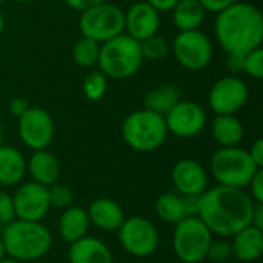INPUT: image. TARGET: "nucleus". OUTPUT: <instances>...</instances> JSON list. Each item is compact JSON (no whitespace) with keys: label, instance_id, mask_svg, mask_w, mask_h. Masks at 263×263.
I'll return each instance as SVG.
<instances>
[{"label":"nucleus","instance_id":"nucleus-1","mask_svg":"<svg viewBox=\"0 0 263 263\" xmlns=\"http://www.w3.org/2000/svg\"><path fill=\"white\" fill-rule=\"evenodd\" d=\"M253 208L254 200L245 190L217 185L206 188L200 196L197 217L213 236L228 239L251 225Z\"/></svg>","mask_w":263,"mask_h":263},{"label":"nucleus","instance_id":"nucleus-2","mask_svg":"<svg viewBox=\"0 0 263 263\" xmlns=\"http://www.w3.org/2000/svg\"><path fill=\"white\" fill-rule=\"evenodd\" d=\"M214 32L227 54H248L263 42V15L251 3L236 2L217 12Z\"/></svg>","mask_w":263,"mask_h":263},{"label":"nucleus","instance_id":"nucleus-3","mask_svg":"<svg viewBox=\"0 0 263 263\" xmlns=\"http://www.w3.org/2000/svg\"><path fill=\"white\" fill-rule=\"evenodd\" d=\"M6 257L17 262H32L43 257L52 243L51 231L42 222L14 219L2 233Z\"/></svg>","mask_w":263,"mask_h":263},{"label":"nucleus","instance_id":"nucleus-4","mask_svg":"<svg viewBox=\"0 0 263 263\" xmlns=\"http://www.w3.org/2000/svg\"><path fill=\"white\" fill-rule=\"evenodd\" d=\"M143 60L140 42L123 32L100 45L97 65L108 79L125 80L140 69Z\"/></svg>","mask_w":263,"mask_h":263},{"label":"nucleus","instance_id":"nucleus-5","mask_svg":"<svg viewBox=\"0 0 263 263\" xmlns=\"http://www.w3.org/2000/svg\"><path fill=\"white\" fill-rule=\"evenodd\" d=\"M165 117L148 109L133 111L122 122L125 143L137 153H153L163 146L168 139Z\"/></svg>","mask_w":263,"mask_h":263},{"label":"nucleus","instance_id":"nucleus-6","mask_svg":"<svg viewBox=\"0 0 263 263\" xmlns=\"http://www.w3.org/2000/svg\"><path fill=\"white\" fill-rule=\"evenodd\" d=\"M210 170L217 185L245 190L259 168L247 149L230 146L220 148L213 154Z\"/></svg>","mask_w":263,"mask_h":263},{"label":"nucleus","instance_id":"nucleus-7","mask_svg":"<svg viewBox=\"0 0 263 263\" xmlns=\"http://www.w3.org/2000/svg\"><path fill=\"white\" fill-rule=\"evenodd\" d=\"M211 240V231L199 217H185L174 225L173 251L182 263L203 262Z\"/></svg>","mask_w":263,"mask_h":263},{"label":"nucleus","instance_id":"nucleus-8","mask_svg":"<svg viewBox=\"0 0 263 263\" xmlns=\"http://www.w3.org/2000/svg\"><path fill=\"white\" fill-rule=\"evenodd\" d=\"M79 28L82 37H88L102 45L123 34V11L109 2L96 5L86 11H82Z\"/></svg>","mask_w":263,"mask_h":263},{"label":"nucleus","instance_id":"nucleus-9","mask_svg":"<svg viewBox=\"0 0 263 263\" xmlns=\"http://www.w3.org/2000/svg\"><path fill=\"white\" fill-rule=\"evenodd\" d=\"M117 236L122 248L129 256L139 259L153 256L159 247V231L156 225L142 216L125 217L123 223L117 230Z\"/></svg>","mask_w":263,"mask_h":263},{"label":"nucleus","instance_id":"nucleus-10","mask_svg":"<svg viewBox=\"0 0 263 263\" xmlns=\"http://www.w3.org/2000/svg\"><path fill=\"white\" fill-rule=\"evenodd\" d=\"M173 54L177 62L190 69L200 71L213 60V43L210 37L200 29L180 31L173 42Z\"/></svg>","mask_w":263,"mask_h":263},{"label":"nucleus","instance_id":"nucleus-11","mask_svg":"<svg viewBox=\"0 0 263 263\" xmlns=\"http://www.w3.org/2000/svg\"><path fill=\"white\" fill-rule=\"evenodd\" d=\"M18 137L25 146L32 151L46 149L54 139V120L51 114L37 106H29V109L18 117L17 123Z\"/></svg>","mask_w":263,"mask_h":263},{"label":"nucleus","instance_id":"nucleus-12","mask_svg":"<svg viewBox=\"0 0 263 263\" xmlns=\"http://www.w3.org/2000/svg\"><path fill=\"white\" fill-rule=\"evenodd\" d=\"M250 89L237 76H225L219 79L210 89L208 103L216 114L236 116L248 102Z\"/></svg>","mask_w":263,"mask_h":263},{"label":"nucleus","instance_id":"nucleus-13","mask_svg":"<svg viewBox=\"0 0 263 263\" xmlns=\"http://www.w3.org/2000/svg\"><path fill=\"white\" fill-rule=\"evenodd\" d=\"M206 122L208 117L205 109L191 100H179L165 116L168 133L180 139L196 137L205 129Z\"/></svg>","mask_w":263,"mask_h":263},{"label":"nucleus","instance_id":"nucleus-14","mask_svg":"<svg viewBox=\"0 0 263 263\" xmlns=\"http://www.w3.org/2000/svg\"><path fill=\"white\" fill-rule=\"evenodd\" d=\"M12 202L15 219L20 220L42 222L51 210L48 188L32 180L17 188L15 194L12 196Z\"/></svg>","mask_w":263,"mask_h":263},{"label":"nucleus","instance_id":"nucleus-15","mask_svg":"<svg viewBox=\"0 0 263 263\" xmlns=\"http://www.w3.org/2000/svg\"><path fill=\"white\" fill-rule=\"evenodd\" d=\"M123 25L126 31L125 34L137 42H142L157 34L160 25V12L145 0L137 2L131 5L128 11H123Z\"/></svg>","mask_w":263,"mask_h":263},{"label":"nucleus","instance_id":"nucleus-16","mask_svg":"<svg viewBox=\"0 0 263 263\" xmlns=\"http://www.w3.org/2000/svg\"><path fill=\"white\" fill-rule=\"evenodd\" d=\"M171 182L180 196H202L208 188V174L197 160L182 159L171 170Z\"/></svg>","mask_w":263,"mask_h":263},{"label":"nucleus","instance_id":"nucleus-17","mask_svg":"<svg viewBox=\"0 0 263 263\" xmlns=\"http://www.w3.org/2000/svg\"><path fill=\"white\" fill-rule=\"evenodd\" d=\"M88 217L91 225L96 228L105 231V233H112L120 228V225L125 220V213L123 208L109 197H99L94 199L86 210Z\"/></svg>","mask_w":263,"mask_h":263},{"label":"nucleus","instance_id":"nucleus-18","mask_svg":"<svg viewBox=\"0 0 263 263\" xmlns=\"http://www.w3.org/2000/svg\"><path fill=\"white\" fill-rule=\"evenodd\" d=\"M68 260L69 263H114V256L103 240L85 236L69 245Z\"/></svg>","mask_w":263,"mask_h":263},{"label":"nucleus","instance_id":"nucleus-19","mask_svg":"<svg viewBox=\"0 0 263 263\" xmlns=\"http://www.w3.org/2000/svg\"><path fill=\"white\" fill-rule=\"evenodd\" d=\"M233 256L243 263L259 260L263 253V230L253 225L245 227L231 237Z\"/></svg>","mask_w":263,"mask_h":263},{"label":"nucleus","instance_id":"nucleus-20","mask_svg":"<svg viewBox=\"0 0 263 263\" xmlns=\"http://www.w3.org/2000/svg\"><path fill=\"white\" fill-rule=\"evenodd\" d=\"M26 170L29 171L32 182L40 183L46 188L57 183L60 176V165L59 160L46 149L34 151L26 163Z\"/></svg>","mask_w":263,"mask_h":263},{"label":"nucleus","instance_id":"nucleus-21","mask_svg":"<svg viewBox=\"0 0 263 263\" xmlns=\"http://www.w3.org/2000/svg\"><path fill=\"white\" fill-rule=\"evenodd\" d=\"M89 227H91V222H89L88 213L86 210L80 206L71 205L65 208L59 217V234L62 240L69 245L85 237Z\"/></svg>","mask_w":263,"mask_h":263},{"label":"nucleus","instance_id":"nucleus-22","mask_svg":"<svg viewBox=\"0 0 263 263\" xmlns=\"http://www.w3.org/2000/svg\"><path fill=\"white\" fill-rule=\"evenodd\" d=\"M26 173V160L23 154L8 145H0V185L14 186L22 182Z\"/></svg>","mask_w":263,"mask_h":263},{"label":"nucleus","instance_id":"nucleus-23","mask_svg":"<svg viewBox=\"0 0 263 263\" xmlns=\"http://www.w3.org/2000/svg\"><path fill=\"white\" fill-rule=\"evenodd\" d=\"M211 133L214 140L222 148L239 146L245 136L242 122L236 116H228V114H216L211 123Z\"/></svg>","mask_w":263,"mask_h":263},{"label":"nucleus","instance_id":"nucleus-24","mask_svg":"<svg viewBox=\"0 0 263 263\" xmlns=\"http://www.w3.org/2000/svg\"><path fill=\"white\" fill-rule=\"evenodd\" d=\"M173 23L179 31L199 29L203 23L206 11L199 0H179L171 9Z\"/></svg>","mask_w":263,"mask_h":263},{"label":"nucleus","instance_id":"nucleus-25","mask_svg":"<svg viewBox=\"0 0 263 263\" xmlns=\"http://www.w3.org/2000/svg\"><path fill=\"white\" fill-rule=\"evenodd\" d=\"M180 100L179 89L171 83H162L146 92L143 99V106L148 111H153L160 116H166V112Z\"/></svg>","mask_w":263,"mask_h":263},{"label":"nucleus","instance_id":"nucleus-26","mask_svg":"<svg viewBox=\"0 0 263 263\" xmlns=\"http://www.w3.org/2000/svg\"><path fill=\"white\" fill-rule=\"evenodd\" d=\"M156 214L162 222L170 225H177L182 222L186 217L182 196L174 193H165L159 196L156 200Z\"/></svg>","mask_w":263,"mask_h":263},{"label":"nucleus","instance_id":"nucleus-27","mask_svg":"<svg viewBox=\"0 0 263 263\" xmlns=\"http://www.w3.org/2000/svg\"><path fill=\"white\" fill-rule=\"evenodd\" d=\"M99 54H100V43L88 37L79 39L72 46V60L77 66L82 68L96 66L99 62Z\"/></svg>","mask_w":263,"mask_h":263},{"label":"nucleus","instance_id":"nucleus-28","mask_svg":"<svg viewBox=\"0 0 263 263\" xmlns=\"http://www.w3.org/2000/svg\"><path fill=\"white\" fill-rule=\"evenodd\" d=\"M108 88V77L99 69V71H91L86 74L83 80V94L88 100L97 102L100 100Z\"/></svg>","mask_w":263,"mask_h":263},{"label":"nucleus","instance_id":"nucleus-29","mask_svg":"<svg viewBox=\"0 0 263 263\" xmlns=\"http://www.w3.org/2000/svg\"><path fill=\"white\" fill-rule=\"evenodd\" d=\"M140 49H142V55L143 59H149V60H160L165 55H168L170 52V43L165 40V37L154 34L145 40L140 42Z\"/></svg>","mask_w":263,"mask_h":263},{"label":"nucleus","instance_id":"nucleus-30","mask_svg":"<svg viewBox=\"0 0 263 263\" xmlns=\"http://www.w3.org/2000/svg\"><path fill=\"white\" fill-rule=\"evenodd\" d=\"M234 256H233V247H231V242L227 240L225 237H220V239H213L210 247H208V251H206V259L211 260L214 263H227L228 260H231Z\"/></svg>","mask_w":263,"mask_h":263},{"label":"nucleus","instance_id":"nucleus-31","mask_svg":"<svg viewBox=\"0 0 263 263\" xmlns=\"http://www.w3.org/2000/svg\"><path fill=\"white\" fill-rule=\"evenodd\" d=\"M48 197H49L51 208H57V210H65L71 206L74 202V194L71 188L59 183H54L48 188Z\"/></svg>","mask_w":263,"mask_h":263},{"label":"nucleus","instance_id":"nucleus-32","mask_svg":"<svg viewBox=\"0 0 263 263\" xmlns=\"http://www.w3.org/2000/svg\"><path fill=\"white\" fill-rule=\"evenodd\" d=\"M243 72H247L250 77L260 80L263 79V49L256 48L253 51H250L248 54H245L243 59Z\"/></svg>","mask_w":263,"mask_h":263},{"label":"nucleus","instance_id":"nucleus-33","mask_svg":"<svg viewBox=\"0 0 263 263\" xmlns=\"http://www.w3.org/2000/svg\"><path fill=\"white\" fill-rule=\"evenodd\" d=\"M14 219H15V211H14L12 197L8 193L0 191V225L5 227Z\"/></svg>","mask_w":263,"mask_h":263},{"label":"nucleus","instance_id":"nucleus-34","mask_svg":"<svg viewBox=\"0 0 263 263\" xmlns=\"http://www.w3.org/2000/svg\"><path fill=\"white\" fill-rule=\"evenodd\" d=\"M247 188H250L251 193H248V194L251 196V199L254 202L263 203V168H259L256 171V174L253 176V179Z\"/></svg>","mask_w":263,"mask_h":263},{"label":"nucleus","instance_id":"nucleus-35","mask_svg":"<svg viewBox=\"0 0 263 263\" xmlns=\"http://www.w3.org/2000/svg\"><path fill=\"white\" fill-rule=\"evenodd\" d=\"M186 217H197L200 208V196H182Z\"/></svg>","mask_w":263,"mask_h":263},{"label":"nucleus","instance_id":"nucleus-36","mask_svg":"<svg viewBox=\"0 0 263 263\" xmlns=\"http://www.w3.org/2000/svg\"><path fill=\"white\" fill-rule=\"evenodd\" d=\"M200 5L205 8V11H210V12H220L222 9L231 6L233 3L239 2V0H199Z\"/></svg>","mask_w":263,"mask_h":263},{"label":"nucleus","instance_id":"nucleus-37","mask_svg":"<svg viewBox=\"0 0 263 263\" xmlns=\"http://www.w3.org/2000/svg\"><path fill=\"white\" fill-rule=\"evenodd\" d=\"M29 109V103L26 99L23 97H15L9 102V112L14 116V117H22L26 111Z\"/></svg>","mask_w":263,"mask_h":263},{"label":"nucleus","instance_id":"nucleus-38","mask_svg":"<svg viewBox=\"0 0 263 263\" xmlns=\"http://www.w3.org/2000/svg\"><path fill=\"white\" fill-rule=\"evenodd\" d=\"M243 59H245L243 54H233V52L228 54L227 66L233 72V76H236L239 72H243Z\"/></svg>","mask_w":263,"mask_h":263},{"label":"nucleus","instance_id":"nucleus-39","mask_svg":"<svg viewBox=\"0 0 263 263\" xmlns=\"http://www.w3.org/2000/svg\"><path fill=\"white\" fill-rule=\"evenodd\" d=\"M250 153V157L253 159V162L256 163L257 168H263V140L262 139H257L253 145H251V149L248 151Z\"/></svg>","mask_w":263,"mask_h":263},{"label":"nucleus","instance_id":"nucleus-40","mask_svg":"<svg viewBox=\"0 0 263 263\" xmlns=\"http://www.w3.org/2000/svg\"><path fill=\"white\" fill-rule=\"evenodd\" d=\"M66 5H69L72 9H77V11H86L96 5H100V3H105L108 0H65Z\"/></svg>","mask_w":263,"mask_h":263},{"label":"nucleus","instance_id":"nucleus-41","mask_svg":"<svg viewBox=\"0 0 263 263\" xmlns=\"http://www.w3.org/2000/svg\"><path fill=\"white\" fill-rule=\"evenodd\" d=\"M251 225L259 230H263V203L260 202H254V208L251 214Z\"/></svg>","mask_w":263,"mask_h":263},{"label":"nucleus","instance_id":"nucleus-42","mask_svg":"<svg viewBox=\"0 0 263 263\" xmlns=\"http://www.w3.org/2000/svg\"><path fill=\"white\" fill-rule=\"evenodd\" d=\"M145 2H148L159 12H165V11H171L179 0H145Z\"/></svg>","mask_w":263,"mask_h":263},{"label":"nucleus","instance_id":"nucleus-43","mask_svg":"<svg viewBox=\"0 0 263 263\" xmlns=\"http://www.w3.org/2000/svg\"><path fill=\"white\" fill-rule=\"evenodd\" d=\"M6 257V251H5V245H3V240L0 237V260H3Z\"/></svg>","mask_w":263,"mask_h":263},{"label":"nucleus","instance_id":"nucleus-44","mask_svg":"<svg viewBox=\"0 0 263 263\" xmlns=\"http://www.w3.org/2000/svg\"><path fill=\"white\" fill-rule=\"evenodd\" d=\"M3 29H5V17H3V14L0 12V34L3 32Z\"/></svg>","mask_w":263,"mask_h":263},{"label":"nucleus","instance_id":"nucleus-45","mask_svg":"<svg viewBox=\"0 0 263 263\" xmlns=\"http://www.w3.org/2000/svg\"><path fill=\"white\" fill-rule=\"evenodd\" d=\"M0 263H22V262H17V260H14V259H11V257H5L3 260H0Z\"/></svg>","mask_w":263,"mask_h":263},{"label":"nucleus","instance_id":"nucleus-46","mask_svg":"<svg viewBox=\"0 0 263 263\" xmlns=\"http://www.w3.org/2000/svg\"><path fill=\"white\" fill-rule=\"evenodd\" d=\"M2 139H3V129H2V123H0V145H2Z\"/></svg>","mask_w":263,"mask_h":263},{"label":"nucleus","instance_id":"nucleus-47","mask_svg":"<svg viewBox=\"0 0 263 263\" xmlns=\"http://www.w3.org/2000/svg\"><path fill=\"white\" fill-rule=\"evenodd\" d=\"M15 2H18V3H29V2H32V0H15Z\"/></svg>","mask_w":263,"mask_h":263},{"label":"nucleus","instance_id":"nucleus-48","mask_svg":"<svg viewBox=\"0 0 263 263\" xmlns=\"http://www.w3.org/2000/svg\"><path fill=\"white\" fill-rule=\"evenodd\" d=\"M3 2H5V0H0V3H3Z\"/></svg>","mask_w":263,"mask_h":263}]
</instances>
